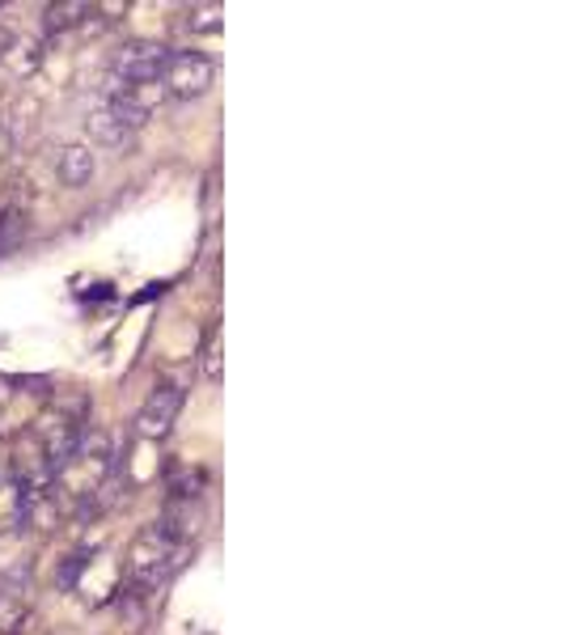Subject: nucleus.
Segmentation results:
<instances>
[{"instance_id": "3", "label": "nucleus", "mask_w": 563, "mask_h": 635, "mask_svg": "<svg viewBox=\"0 0 563 635\" xmlns=\"http://www.w3.org/2000/svg\"><path fill=\"white\" fill-rule=\"evenodd\" d=\"M183 412V390L179 385H157L153 394L145 399V407L136 415V432L145 441H165L174 432V419Z\"/></svg>"}, {"instance_id": "11", "label": "nucleus", "mask_w": 563, "mask_h": 635, "mask_svg": "<svg viewBox=\"0 0 563 635\" xmlns=\"http://www.w3.org/2000/svg\"><path fill=\"white\" fill-rule=\"evenodd\" d=\"M220 26H225V9H220V4H191L187 9L191 34H217Z\"/></svg>"}, {"instance_id": "13", "label": "nucleus", "mask_w": 563, "mask_h": 635, "mask_svg": "<svg viewBox=\"0 0 563 635\" xmlns=\"http://www.w3.org/2000/svg\"><path fill=\"white\" fill-rule=\"evenodd\" d=\"M4 149H9V131L0 127V158H4Z\"/></svg>"}, {"instance_id": "6", "label": "nucleus", "mask_w": 563, "mask_h": 635, "mask_svg": "<svg viewBox=\"0 0 563 635\" xmlns=\"http://www.w3.org/2000/svg\"><path fill=\"white\" fill-rule=\"evenodd\" d=\"M56 174H60L64 187H85L94 178V153L85 145H68L56 158Z\"/></svg>"}, {"instance_id": "5", "label": "nucleus", "mask_w": 563, "mask_h": 635, "mask_svg": "<svg viewBox=\"0 0 563 635\" xmlns=\"http://www.w3.org/2000/svg\"><path fill=\"white\" fill-rule=\"evenodd\" d=\"M31 614V589L22 576L0 572V635H13Z\"/></svg>"}, {"instance_id": "2", "label": "nucleus", "mask_w": 563, "mask_h": 635, "mask_svg": "<svg viewBox=\"0 0 563 635\" xmlns=\"http://www.w3.org/2000/svg\"><path fill=\"white\" fill-rule=\"evenodd\" d=\"M217 81V64L204 51H170L161 68V90L170 97H204Z\"/></svg>"}, {"instance_id": "10", "label": "nucleus", "mask_w": 563, "mask_h": 635, "mask_svg": "<svg viewBox=\"0 0 563 635\" xmlns=\"http://www.w3.org/2000/svg\"><path fill=\"white\" fill-rule=\"evenodd\" d=\"M22 238H26V217H22L18 208H4V212H0V258L9 251H18Z\"/></svg>"}, {"instance_id": "4", "label": "nucleus", "mask_w": 563, "mask_h": 635, "mask_svg": "<svg viewBox=\"0 0 563 635\" xmlns=\"http://www.w3.org/2000/svg\"><path fill=\"white\" fill-rule=\"evenodd\" d=\"M170 60V47L161 43H127L124 51L111 64V77L124 85H140V81H161V68Z\"/></svg>"}, {"instance_id": "1", "label": "nucleus", "mask_w": 563, "mask_h": 635, "mask_svg": "<svg viewBox=\"0 0 563 635\" xmlns=\"http://www.w3.org/2000/svg\"><path fill=\"white\" fill-rule=\"evenodd\" d=\"M183 559H187V534H179L170 521H153L127 546V576L140 589H157L183 568Z\"/></svg>"}, {"instance_id": "8", "label": "nucleus", "mask_w": 563, "mask_h": 635, "mask_svg": "<svg viewBox=\"0 0 563 635\" xmlns=\"http://www.w3.org/2000/svg\"><path fill=\"white\" fill-rule=\"evenodd\" d=\"M85 127H90V136H94L97 145H106V149H124L127 136H131V131H127V127L119 124V119H115V111H111L106 102L90 111V119H85Z\"/></svg>"}, {"instance_id": "9", "label": "nucleus", "mask_w": 563, "mask_h": 635, "mask_svg": "<svg viewBox=\"0 0 563 635\" xmlns=\"http://www.w3.org/2000/svg\"><path fill=\"white\" fill-rule=\"evenodd\" d=\"M85 18H90V4H81V0H72V4H51L47 9V31H72V26H85Z\"/></svg>"}, {"instance_id": "12", "label": "nucleus", "mask_w": 563, "mask_h": 635, "mask_svg": "<svg viewBox=\"0 0 563 635\" xmlns=\"http://www.w3.org/2000/svg\"><path fill=\"white\" fill-rule=\"evenodd\" d=\"M204 378L208 381H220V344H217V331L208 335L204 344Z\"/></svg>"}, {"instance_id": "7", "label": "nucleus", "mask_w": 563, "mask_h": 635, "mask_svg": "<svg viewBox=\"0 0 563 635\" xmlns=\"http://www.w3.org/2000/svg\"><path fill=\"white\" fill-rule=\"evenodd\" d=\"M26 500H31V483L26 478H4L0 483V530L26 521Z\"/></svg>"}]
</instances>
